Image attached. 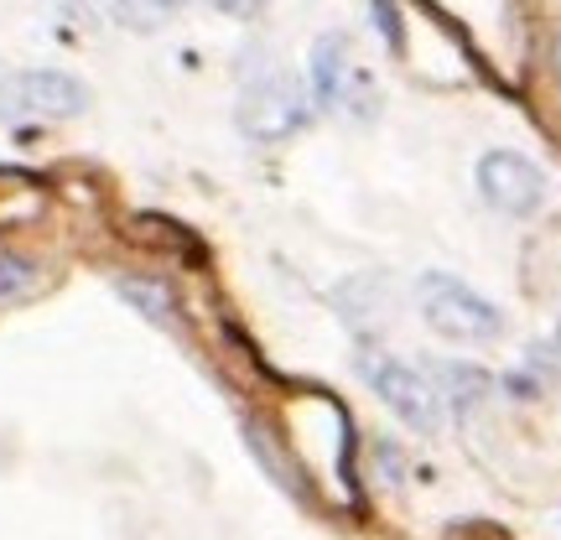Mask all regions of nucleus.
<instances>
[{
    "mask_svg": "<svg viewBox=\"0 0 561 540\" xmlns=\"http://www.w3.org/2000/svg\"><path fill=\"white\" fill-rule=\"evenodd\" d=\"M416 307L426 318V328L453 343H494L504 333L500 307L489 297H479L468 280L447 276V271H426L416 280Z\"/></svg>",
    "mask_w": 561,
    "mask_h": 540,
    "instance_id": "1",
    "label": "nucleus"
},
{
    "mask_svg": "<svg viewBox=\"0 0 561 540\" xmlns=\"http://www.w3.org/2000/svg\"><path fill=\"white\" fill-rule=\"evenodd\" d=\"M89 110V83L58 68H26L0 83V120H73Z\"/></svg>",
    "mask_w": 561,
    "mask_h": 540,
    "instance_id": "2",
    "label": "nucleus"
},
{
    "mask_svg": "<svg viewBox=\"0 0 561 540\" xmlns=\"http://www.w3.org/2000/svg\"><path fill=\"white\" fill-rule=\"evenodd\" d=\"M364 380H369V390L380 395L396 416L411 426V432H442V421H447V405H442L437 384H432V375H421L416 364H401L390 359V354H364Z\"/></svg>",
    "mask_w": 561,
    "mask_h": 540,
    "instance_id": "3",
    "label": "nucleus"
},
{
    "mask_svg": "<svg viewBox=\"0 0 561 540\" xmlns=\"http://www.w3.org/2000/svg\"><path fill=\"white\" fill-rule=\"evenodd\" d=\"M473 182H479L483 203L504 219H530L546 203V172L525 151H510V146L483 151L479 166H473Z\"/></svg>",
    "mask_w": 561,
    "mask_h": 540,
    "instance_id": "4",
    "label": "nucleus"
},
{
    "mask_svg": "<svg viewBox=\"0 0 561 540\" xmlns=\"http://www.w3.org/2000/svg\"><path fill=\"white\" fill-rule=\"evenodd\" d=\"M301 120H307V100H301V89L286 73H271V79L244 89V100H240L244 136L280 140V136H291Z\"/></svg>",
    "mask_w": 561,
    "mask_h": 540,
    "instance_id": "5",
    "label": "nucleus"
},
{
    "mask_svg": "<svg viewBox=\"0 0 561 540\" xmlns=\"http://www.w3.org/2000/svg\"><path fill=\"white\" fill-rule=\"evenodd\" d=\"M359 83V68L348 58V37L328 32L312 42V94L318 104H348V89Z\"/></svg>",
    "mask_w": 561,
    "mask_h": 540,
    "instance_id": "6",
    "label": "nucleus"
},
{
    "mask_svg": "<svg viewBox=\"0 0 561 540\" xmlns=\"http://www.w3.org/2000/svg\"><path fill=\"white\" fill-rule=\"evenodd\" d=\"M432 384H437L442 405H447L453 416H468L479 401H489V375H479V369H462V364H437Z\"/></svg>",
    "mask_w": 561,
    "mask_h": 540,
    "instance_id": "7",
    "label": "nucleus"
},
{
    "mask_svg": "<svg viewBox=\"0 0 561 540\" xmlns=\"http://www.w3.org/2000/svg\"><path fill=\"white\" fill-rule=\"evenodd\" d=\"M121 297L136 307L140 318H151V322H161V328H172L178 322V307H172V291L161 286V280H151V276H121Z\"/></svg>",
    "mask_w": 561,
    "mask_h": 540,
    "instance_id": "8",
    "label": "nucleus"
},
{
    "mask_svg": "<svg viewBox=\"0 0 561 540\" xmlns=\"http://www.w3.org/2000/svg\"><path fill=\"white\" fill-rule=\"evenodd\" d=\"M187 0H110V11L130 26V32H157L161 21H172Z\"/></svg>",
    "mask_w": 561,
    "mask_h": 540,
    "instance_id": "9",
    "label": "nucleus"
},
{
    "mask_svg": "<svg viewBox=\"0 0 561 540\" xmlns=\"http://www.w3.org/2000/svg\"><path fill=\"white\" fill-rule=\"evenodd\" d=\"M37 286V265L26 261V255H11V250H0V307L5 301L26 297Z\"/></svg>",
    "mask_w": 561,
    "mask_h": 540,
    "instance_id": "10",
    "label": "nucleus"
},
{
    "mask_svg": "<svg viewBox=\"0 0 561 540\" xmlns=\"http://www.w3.org/2000/svg\"><path fill=\"white\" fill-rule=\"evenodd\" d=\"M244 432H250V447H255V458L265 462V473H271V479H280V489H291V494H301V473H297V468H291V462H286V458H280V452H276V447H271V441H265V432H261V426L250 421Z\"/></svg>",
    "mask_w": 561,
    "mask_h": 540,
    "instance_id": "11",
    "label": "nucleus"
},
{
    "mask_svg": "<svg viewBox=\"0 0 561 540\" xmlns=\"http://www.w3.org/2000/svg\"><path fill=\"white\" fill-rule=\"evenodd\" d=\"M208 5H219L229 16H255V11H261V0H208Z\"/></svg>",
    "mask_w": 561,
    "mask_h": 540,
    "instance_id": "12",
    "label": "nucleus"
},
{
    "mask_svg": "<svg viewBox=\"0 0 561 540\" xmlns=\"http://www.w3.org/2000/svg\"><path fill=\"white\" fill-rule=\"evenodd\" d=\"M557 343H561V338H557Z\"/></svg>",
    "mask_w": 561,
    "mask_h": 540,
    "instance_id": "13",
    "label": "nucleus"
}]
</instances>
